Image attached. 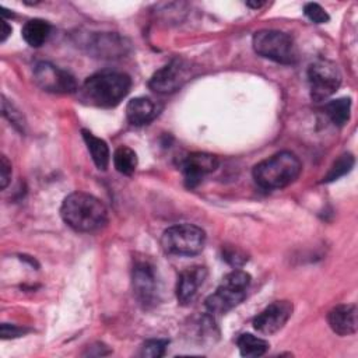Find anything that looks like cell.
Wrapping results in <instances>:
<instances>
[{
    "label": "cell",
    "instance_id": "obj_5",
    "mask_svg": "<svg viewBox=\"0 0 358 358\" xmlns=\"http://www.w3.org/2000/svg\"><path fill=\"white\" fill-rule=\"evenodd\" d=\"M253 49L257 55L281 64H292L298 60V49L294 39L281 31L262 29L253 35Z\"/></svg>",
    "mask_w": 358,
    "mask_h": 358
},
{
    "label": "cell",
    "instance_id": "obj_26",
    "mask_svg": "<svg viewBox=\"0 0 358 358\" xmlns=\"http://www.w3.org/2000/svg\"><path fill=\"white\" fill-rule=\"evenodd\" d=\"M222 259L235 267H241L248 262L246 253H243L241 249L234 248V246H225L222 248Z\"/></svg>",
    "mask_w": 358,
    "mask_h": 358
},
{
    "label": "cell",
    "instance_id": "obj_17",
    "mask_svg": "<svg viewBox=\"0 0 358 358\" xmlns=\"http://www.w3.org/2000/svg\"><path fill=\"white\" fill-rule=\"evenodd\" d=\"M49 34H50L49 22L41 18L29 20L22 27V38L32 48L42 46L46 42Z\"/></svg>",
    "mask_w": 358,
    "mask_h": 358
},
{
    "label": "cell",
    "instance_id": "obj_21",
    "mask_svg": "<svg viewBox=\"0 0 358 358\" xmlns=\"http://www.w3.org/2000/svg\"><path fill=\"white\" fill-rule=\"evenodd\" d=\"M351 99L338 98L324 105V112L336 126H344L350 119Z\"/></svg>",
    "mask_w": 358,
    "mask_h": 358
},
{
    "label": "cell",
    "instance_id": "obj_18",
    "mask_svg": "<svg viewBox=\"0 0 358 358\" xmlns=\"http://www.w3.org/2000/svg\"><path fill=\"white\" fill-rule=\"evenodd\" d=\"M238 348L242 357L246 358H257L262 357L263 354H266V351L268 350V343L264 338L256 337L250 333H243L239 336L238 341Z\"/></svg>",
    "mask_w": 358,
    "mask_h": 358
},
{
    "label": "cell",
    "instance_id": "obj_24",
    "mask_svg": "<svg viewBox=\"0 0 358 358\" xmlns=\"http://www.w3.org/2000/svg\"><path fill=\"white\" fill-rule=\"evenodd\" d=\"M1 109H3L4 117H7L8 122H10L15 129H18L20 131H22L25 123H24V119H22L21 113H20L4 96H1Z\"/></svg>",
    "mask_w": 358,
    "mask_h": 358
},
{
    "label": "cell",
    "instance_id": "obj_22",
    "mask_svg": "<svg viewBox=\"0 0 358 358\" xmlns=\"http://www.w3.org/2000/svg\"><path fill=\"white\" fill-rule=\"evenodd\" d=\"M354 162H355V161H354L352 154H350V152L341 154V155L333 162V165L330 166L329 172L323 176V182H333V180H336V179L344 176L345 173H348V172L352 169Z\"/></svg>",
    "mask_w": 358,
    "mask_h": 358
},
{
    "label": "cell",
    "instance_id": "obj_9",
    "mask_svg": "<svg viewBox=\"0 0 358 358\" xmlns=\"http://www.w3.org/2000/svg\"><path fill=\"white\" fill-rule=\"evenodd\" d=\"M34 80L43 91L53 94H73L78 90L73 74L48 62H41L35 66Z\"/></svg>",
    "mask_w": 358,
    "mask_h": 358
},
{
    "label": "cell",
    "instance_id": "obj_28",
    "mask_svg": "<svg viewBox=\"0 0 358 358\" xmlns=\"http://www.w3.org/2000/svg\"><path fill=\"white\" fill-rule=\"evenodd\" d=\"M27 330L22 327H18L15 324H8V323H3L1 329H0V336L3 340L7 338H15V337H21Z\"/></svg>",
    "mask_w": 358,
    "mask_h": 358
},
{
    "label": "cell",
    "instance_id": "obj_13",
    "mask_svg": "<svg viewBox=\"0 0 358 358\" xmlns=\"http://www.w3.org/2000/svg\"><path fill=\"white\" fill-rule=\"evenodd\" d=\"M206 277L207 270L203 266H192L180 271L176 284V298L180 305H189L194 301Z\"/></svg>",
    "mask_w": 358,
    "mask_h": 358
},
{
    "label": "cell",
    "instance_id": "obj_14",
    "mask_svg": "<svg viewBox=\"0 0 358 358\" xmlns=\"http://www.w3.org/2000/svg\"><path fill=\"white\" fill-rule=\"evenodd\" d=\"M327 322L330 329L338 336H351L357 331V306L354 303H341L334 306L329 315Z\"/></svg>",
    "mask_w": 358,
    "mask_h": 358
},
{
    "label": "cell",
    "instance_id": "obj_15",
    "mask_svg": "<svg viewBox=\"0 0 358 358\" xmlns=\"http://www.w3.org/2000/svg\"><path fill=\"white\" fill-rule=\"evenodd\" d=\"M158 115L157 105L147 96H137L129 101L126 106L127 120L133 126H144Z\"/></svg>",
    "mask_w": 358,
    "mask_h": 358
},
{
    "label": "cell",
    "instance_id": "obj_23",
    "mask_svg": "<svg viewBox=\"0 0 358 358\" xmlns=\"http://www.w3.org/2000/svg\"><path fill=\"white\" fill-rule=\"evenodd\" d=\"M168 343H169L168 340H161V338L147 340L141 347L140 355L147 357V358H159L165 354Z\"/></svg>",
    "mask_w": 358,
    "mask_h": 358
},
{
    "label": "cell",
    "instance_id": "obj_19",
    "mask_svg": "<svg viewBox=\"0 0 358 358\" xmlns=\"http://www.w3.org/2000/svg\"><path fill=\"white\" fill-rule=\"evenodd\" d=\"M94 48H96V55H101V57H117L119 55H124L126 45L123 43V39L116 35H102L98 36L95 42L91 43Z\"/></svg>",
    "mask_w": 358,
    "mask_h": 358
},
{
    "label": "cell",
    "instance_id": "obj_1",
    "mask_svg": "<svg viewBox=\"0 0 358 358\" xmlns=\"http://www.w3.org/2000/svg\"><path fill=\"white\" fill-rule=\"evenodd\" d=\"M63 221L78 232H92L102 228L108 221L105 204L92 194L84 192L70 193L62 203Z\"/></svg>",
    "mask_w": 358,
    "mask_h": 358
},
{
    "label": "cell",
    "instance_id": "obj_4",
    "mask_svg": "<svg viewBox=\"0 0 358 358\" xmlns=\"http://www.w3.org/2000/svg\"><path fill=\"white\" fill-rule=\"evenodd\" d=\"M250 274L243 270H232L224 275L215 292L206 299V308L210 313H225L239 305L250 285Z\"/></svg>",
    "mask_w": 358,
    "mask_h": 358
},
{
    "label": "cell",
    "instance_id": "obj_8",
    "mask_svg": "<svg viewBox=\"0 0 358 358\" xmlns=\"http://www.w3.org/2000/svg\"><path fill=\"white\" fill-rule=\"evenodd\" d=\"M133 294L137 302L148 309L158 303L159 299V282L157 278L155 267L147 260H138L133 266L131 271Z\"/></svg>",
    "mask_w": 358,
    "mask_h": 358
},
{
    "label": "cell",
    "instance_id": "obj_30",
    "mask_svg": "<svg viewBox=\"0 0 358 358\" xmlns=\"http://www.w3.org/2000/svg\"><path fill=\"white\" fill-rule=\"evenodd\" d=\"M264 4V1H246V6L252 7V8H259Z\"/></svg>",
    "mask_w": 358,
    "mask_h": 358
},
{
    "label": "cell",
    "instance_id": "obj_16",
    "mask_svg": "<svg viewBox=\"0 0 358 358\" xmlns=\"http://www.w3.org/2000/svg\"><path fill=\"white\" fill-rule=\"evenodd\" d=\"M84 143L91 154V158L95 164V166L101 171H105L109 165V159H110V152H109V147L106 144L105 140L94 136L90 130L83 129L81 130Z\"/></svg>",
    "mask_w": 358,
    "mask_h": 358
},
{
    "label": "cell",
    "instance_id": "obj_27",
    "mask_svg": "<svg viewBox=\"0 0 358 358\" xmlns=\"http://www.w3.org/2000/svg\"><path fill=\"white\" fill-rule=\"evenodd\" d=\"M11 179V162L7 159L6 155L0 157V186L6 189Z\"/></svg>",
    "mask_w": 358,
    "mask_h": 358
},
{
    "label": "cell",
    "instance_id": "obj_3",
    "mask_svg": "<svg viewBox=\"0 0 358 358\" xmlns=\"http://www.w3.org/2000/svg\"><path fill=\"white\" fill-rule=\"evenodd\" d=\"M302 171V164L299 158L289 151L277 152L253 168V179L255 182L266 189H282L292 182L296 180Z\"/></svg>",
    "mask_w": 358,
    "mask_h": 358
},
{
    "label": "cell",
    "instance_id": "obj_6",
    "mask_svg": "<svg viewBox=\"0 0 358 358\" xmlns=\"http://www.w3.org/2000/svg\"><path fill=\"white\" fill-rule=\"evenodd\" d=\"M206 232L193 224H178L166 228L161 236V246L169 255L193 256L203 250Z\"/></svg>",
    "mask_w": 358,
    "mask_h": 358
},
{
    "label": "cell",
    "instance_id": "obj_7",
    "mask_svg": "<svg viewBox=\"0 0 358 358\" xmlns=\"http://www.w3.org/2000/svg\"><path fill=\"white\" fill-rule=\"evenodd\" d=\"M308 83L310 98L320 102L331 96L341 84V73L336 63L330 60H317L308 69Z\"/></svg>",
    "mask_w": 358,
    "mask_h": 358
},
{
    "label": "cell",
    "instance_id": "obj_12",
    "mask_svg": "<svg viewBox=\"0 0 358 358\" xmlns=\"http://www.w3.org/2000/svg\"><path fill=\"white\" fill-rule=\"evenodd\" d=\"M218 166V158L208 152H192L182 161V173L189 187H194L200 180L214 172Z\"/></svg>",
    "mask_w": 358,
    "mask_h": 358
},
{
    "label": "cell",
    "instance_id": "obj_29",
    "mask_svg": "<svg viewBox=\"0 0 358 358\" xmlns=\"http://www.w3.org/2000/svg\"><path fill=\"white\" fill-rule=\"evenodd\" d=\"M10 34H11V27L4 18H1L0 20V42H4Z\"/></svg>",
    "mask_w": 358,
    "mask_h": 358
},
{
    "label": "cell",
    "instance_id": "obj_20",
    "mask_svg": "<svg viewBox=\"0 0 358 358\" xmlns=\"http://www.w3.org/2000/svg\"><path fill=\"white\" fill-rule=\"evenodd\" d=\"M137 154L127 145H120L113 152V165L122 175H133L137 168Z\"/></svg>",
    "mask_w": 358,
    "mask_h": 358
},
{
    "label": "cell",
    "instance_id": "obj_25",
    "mask_svg": "<svg viewBox=\"0 0 358 358\" xmlns=\"http://www.w3.org/2000/svg\"><path fill=\"white\" fill-rule=\"evenodd\" d=\"M303 14L315 24H324L330 20L326 10L317 3H306L303 7Z\"/></svg>",
    "mask_w": 358,
    "mask_h": 358
},
{
    "label": "cell",
    "instance_id": "obj_11",
    "mask_svg": "<svg viewBox=\"0 0 358 358\" xmlns=\"http://www.w3.org/2000/svg\"><path fill=\"white\" fill-rule=\"evenodd\" d=\"M291 315L292 303L289 301H275L253 319V327L262 334L271 336L285 326Z\"/></svg>",
    "mask_w": 358,
    "mask_h": 358
},
{
    "label": "cell",
    "instance_id": "obj_2",
    "mask_svg": "<svg viewBox=\"0 0 358 358\" xmlns=\"http://www.w3.org/2000/svg\"><path fill=\"white\" fill-rule=\"evenodd\" d=\"M131 80L119 71H101L88 77L80 88L81 99L92 106H116L130 91Z\"/></svg>",
    "mask_w": 358,
    "mask_h": 358
},
{
    "label": "cell",
    "instance_id": "obj_10",
    "mask_svg": "<svg viewBox=\"0 0 358 358\" xmlns=\"http://www.w3.org/2000/svg\"><path fill=\"white\" fill-rule=\"evenodd\" d=\"M190 78V64L183 59H173L158 69L148 81V87L158 94L178 91Z\"/></svg>",
    "mask_w": 358,
    "mask_h": 358
}]
</instances>
